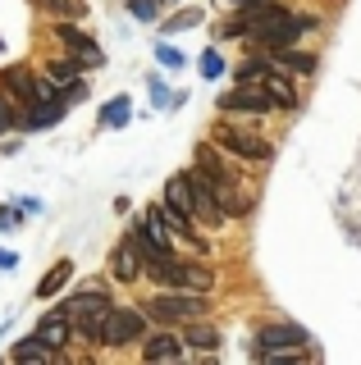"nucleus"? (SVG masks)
<instances>
[{
    "label": "nucleus",
    "instance_id": "1",
    "mask_svg": "<svg viewBox=\"0 0 361 365\" xmlns=\"http://www.w3.org/2000/svg\"><path fill=\"white\" fill-rule=\"evenodd\" d=\"M60 311L73 319V334H78V338L101 342V334H106V315L115 311V306L106 302V292H96V288H92V292H83V297H69Z\"/></svg>",
    "mask_w": 361,
    "mask_h": 365
},
{
    "label": "nucleus",
    "instance_id": "2",
    "mask_svg": "<svg viewBox=\"0 0 361 365\" xmlns=\"http://www.w3.org/2000/svg\"><path fill=\"white\" fill-rule=\"evenodd\" d=\"M146 311H151L156 319H201L206 297H197L193 288H188V292H165V297H151Z\"/></svg>",
    "mask_w": 361,
    "mask_h": 365
},
{
    "label": "nucleus",
    "instance_id": "3",
    "mask_svg": "<svg viewBox=\"0 0 361 365\" xmlns=\"http://www.w3.org/2000/svg\"><path fill=\"white\" fill-rule=\"evenodd\" d=\"M146 334V319L138 311H110L106 315V334H101V342H110V347H123V342L142 338Z\"/></svg>",
    "mask_w": 361,
    "mask_h": 365
},
{
    "label": "nucleus",
    "instance_id": "4",
    "mask_svg": "<svg viewBox=\"0 0 361 365\" xmlns=\"http://www.w3.org/2000/svg\"><path fill=\"white\" fill-rule=\"evenodd\" d=\"M275 101H270V91H261L256 83H238V91H224L220 96V110H229V114H238V110H247V114H265Z\"/></svg>",
    "mask_w": 361,
    "mask_h": 365
},
{
    "label": "nucleus",
    "instance_id": "5",
    "mask_svg": "<svg viewBox=\"0 0 361 365\" xmlns=\"http://www.w3.org/2000/svg\"><path fill=\"white\" fill-rule=\"evenodd\" d=\"M215 142L229 146L238 160H270V142H261V137H247V133H238V128H229V123L215 133Z\"/></svg>",
    "mask_w": 361,
    "mask_h": 365
},
{
    "label": "nucleus",
    "instance_id": "6",
    "mask_svg": "<svg viewBox=\"0 0 361 365\" xmlns=\"http://www.w3.org/2000/svg\"><path fill=\"white\" fill-rule=\"evenodd\" d=\"M293 347H307V329L298 324H275L261 334V351H293Z\"/></svg>",
    "mask_w": 361,
    "mask_h": 365
},
{
    "label": "nucleus",
    "instance_id": "7",
    "mask_svg": "<svg viewBox=\"0 0 361 365\" xmlns=\"http://www.w3.org/2000/svg\"><path fill=\"white\" fill-rule=\"evenodd\" d=\"M188 178H193V197H197V220L224 224V210H220L215 192H210V178H206V174H188Z\"/></svg>",
    "mask_w": 361,
    "mask_h": 365
},
{
    "label": "nucleus",
    "instance_id": "8",
    "mask_svg": "<svg viewBox=\"0 0 361 365\" xmlns=\"http://www.w3.org/2000/svg\"><path fill=\"white\" fill-rule=\"evenodd\" d=\"M55 37H60L64 46H69V55H73L78 64H101V60H106V55H101L96 46H92V37H83V32H78V28H60V32H55Z\"/></svg>",
    "mask_w": 361,
    "mask_h": 365
},
{
    "label": "nucleus",
    "instance_id": "9",
    "mask_svg": "<svg viewBox=\"0 0 361 365\" xmlns=\"http://www.w3.org/2000/svg\"><path fill=\"white\" fill-rule=\"evenodd\" d=\"M37 338H41V342H51V347L60 351L64 342L73 338V319L64 315V311H55V315H46V319H41V324H37Z\"/></svg>",
    "mask_w": 361,
    "mask_h": 365
},
{
    "label": "nucleus",
    "instance_id": "10",
    "mask_svg": "<svg viewBox=\"0 0 361 365\" xmlns=\"http://www.w3.org/2000/svg\"><path fill=\"white\" fill-rule=\"evenodd\" d=\"M24 128H55L64 119V101H37V106H24Z\"/></svg>",
    "mask_w": 361,
    "mask_h": 365
},
{
    "label": "nucleus",
    "instance_id": "11",
    "mask_svg": "<svg viewBox=\"0 0 361 365\" xmlns=\"http://www.w3.org/2000/svg\"><path fill=\"white\" fill-rule=\"evenodd\" d=\"M142 356L146 361H178L183 356V342H178L174 334H156V338L142 342Z\"/></svg>",
    "mask_w": 361,
    "mask_h": 365
},
{
    "label": "nucleus",
    "instance_id": "12",
    "mask_svg": "<svg viewBox=\"0 0 361 365\" xmlns=\"http://www.w3.org/2000/svg\"><path fill=\"white\" fill-rule=\"evenodd\" d=\"M73 279V260H55V265L41 274V283H37V297H55L64 288V283Z\"/></svg>",
    "mask_w": 361,
    "mask_h": 365
},
{
    "label": "nucleus",
    "instance_id": "13",
    "mask_svg": "<svg viewBox=\"0 0 361 365\" xmlns=\"http://www.w3.org/2000/svg\"><path fill=\"white\" fill-rule=\"evenodd\" d=\"M138 247H133V242H123L119 251H115V279L119 283H133V279H138Z\"/></svg>",
    "mask_w": 361,
    "mask_h": 365
},
{
    "label": "nucleus",
    "instance_id": "14",
    "mask_svg": "<svg viewBox=\"0 0 361 365\" xmlns=\"http://www.w3.org/2000/svg\"><path fill=\"white\" fill-rule=\"evenodd\" d=\"M9 91H14L24 106H37V78L28 68H9Z\"/></svg>",
    "mask_w": 361,
    "mask_h": 365
},
{
    "label": "nucleus",
    "instance_id": "15",
    "mask_svg": "<svg viewBox=\"0 0 361 365\" xmlns=\"http://www.w3.org/2000/svg\"><path fill=\"white\" fill-rule=\"evenodd\" d=\"M46 78L55 87H64L69 96H83V83H78V64H51L46 68Z\"/></svg>",
    "mask_w": 361,
    "mask_h": 365
},
{
    "label": "nucleus",
    "instance_id": "16",
    "mask_svg": "<svg viewBox=\"0 0 361 365\" xmlns=\"http://www.w3.org/2000/svg\"><path fill=\"white\" fill-rule=\"evenodd\" d=\"M55 356V347L51 342H41V338H24L14 347V361H51Z\"/></svg>",
    "mask_w": 361,
    "mask_h": 365
},
{
    "label": "nucleus",
    "instance_id": "17",
    "mask_svg": "<svg viewBox=\"0 0 361 365\" xmlns=\"http://www.w3.org/2000/svg\"><path fill=\"white\" fill-rule=\"evenodd\" d=\"M128 110H133L128 96H115L106 110H101V123H106V128H123V123H128Z\"/></svg>",
    "mask_w": 361,
    "mask_h": 365
},
{
    "label": "nucleus",
    "instance_id": "18",
    "mask_svg": "<svg viewBox=\"0 0 361 365\" xmlns=\"http://www.w3.org/2000/svg\"><path fill=\"white\" fill-rule=\"evenodd\" d=\"M261 87L270 91V101H279V106H293V87H288V78H279V68H275V73H265Z\"/></svg>",
    "mask_w": 361,
    "mask_h": 365
},
{
    "label": "nucleus",
    "instance_id": "19",
    "mask_svg": "<svg viewBox=\"0 0 361 365\" xmlns=\"http://www.w3.org/2000/svg\"><path fill=\"white\" fill-rule=\"evenodd\" d=\"M188 342H193V347H201V351H215L220 347V334L210 324H193L188 329Z\"/></svg>",
    "mask_w": 361,
    "mask_h": 365
},
{
    "label": "nucleus",
    "instance_id": "20",
    "mask_svg": "<svg viewBox=\"0 0 361 365\" xmlns=\"http://www.w3.org/2000/svg\"><path fill=\"white\" fill-rule=\"evenodd\" d=\"M201 23V9H183V14L165 19V32H183V28H197Z\"/></svg>",
    "mask_w": 361,
    "mask_h": 365
},
{
    "label": "nucleus",
    "instance_id": "21",
    "mask_svg": "<svg viewBox=\"0 0 361 365\" xmlns=\"http://www.w3.org/2000/svg\"><path fill=\"white\" fill-rule=\"evenodd\" d=\"M156 60H161L165 68H183V55H178L174 46H156Z\"/></svg>",
    "mask_w": 361,
    "mask_h": 365
},
{
    "label": "nucleus",
    "instance_id": "22",
    "mask_svg": "<svg viewBox=\"0 0 361 365\" xmlns=\"http://www.w3.org/2000/svg\"><path fill=\"white\" fill-rule=\"evenodd\" d=\"M128 9H133V19H142V23L156 19V0H128Z\"/></svg>",
    "mask_w": 361,
    "mask_h": 365
},
{
    "label": "nucleus",
    "instance_id": "23",
    "mask_svg": "<svg viewBox=\"0 0 361 365\" xmlns=\"http://www.w3.org/2000/svg\"><path fill=\"white\" fill-rule=\"evenodd\" d=\"M201 73H206V78H220V73H224V60H220L215 51H206V55H201Z\"/></svg>",
    "mask_w": 361,
    "mask_h": 365
},
{
    "label": "nucleus",
    "instance_id": "24",
    "mask_svg": "<svg viewBox=\"0 0 361 365\" xmlns=\"http://www.w3.org/2000/svg\"><path fill=\"white\" fill-rule=\"evenodd\" d=\"M201 169H206V174H224V165H220V155L210 151V146H201Z\"/></svg>",
    "mask_w": 361,
    "mask_h": 365
},
{
    "label": "nucleus",
    "instance_id": "25",
    "mask_svg": "<svg viewBox=\"0 0 361 365\" xmlns=\"http://www.w3.org/2000/svg\"><path fill=\"white\" fill-rule=\"evenodd\" d=\"M284 64H288V68H298V73H311V68H315L311 55H284Z\"/></svg>",
    "mask_w": 361,
    "mask_h": 365
},
{
    "label": "nucleus",
    "instance_id": "26",
    "mask_svg": "<svg viewBox=\"0 0 361 365\" xmlns=\"http://www.w3.org/2000/svg\"><path fill=\"white\" fill-rule=\"evenodd\" d=\"M151 101H156V106H169V91H165L161 78H151Z\"/></svg>",
    "mask_w": 361,
    "mask_h": 365
},
{
    "label": "nucleus",
    "instance_id": "27",
    "mask_svg": "<svg viewBox=\"0 0 361 365\" xmlns=\"http://www.w3.org/2000/svg\"><path fill=\"white\" fill-rule=\"evenodd\" d=\"M19 224V210H9V205H0V228H14Z\"/></svg>",
    "mask_w": 361,
    "mask_h": 365
},
{
    "label": "nucleus",
    "instance_id": "28",
    "mask_svg": "<svg viewBox=\"0 0 361 365\" xmlns=\"http://www.w3.org/2000/svg\"><path fill=\"white\" fill-rule=\"evenodd\" d=\"M19 265V256H14V251H5V247H0V269H14Z\"/></svg>",
    "mask_w": 361,
    "mask_h": 365
},
{
    "label": "nucleus",
    "instance_id": "29",
    "mask_svg": "<svg viewBox=\"0 0 361 365\" xmlns=\"http://www.w3.org/2000/svg\"><path fill=\"white\" fill-rule=\"evenodd\" d=\"M9 128V110H5V101H0V133Z\"/></svg>",
    "mask_w": 361,
    "mask_h": 365
}]
</instances>
